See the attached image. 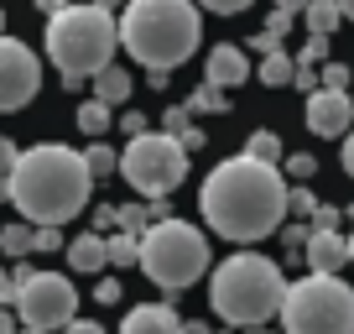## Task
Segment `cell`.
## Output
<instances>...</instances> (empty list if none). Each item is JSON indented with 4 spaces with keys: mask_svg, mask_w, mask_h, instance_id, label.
I'll return each instance as SVG.
<instances>
[{
    "mask_svg": "<svg viewBox=\"0 0 354 334\" xmlns=\"http://www.w3.org/2000/svg\"><path fill=\"white\" fill-rule=\"evenodd\" d=\"M203 220H209L214 235L234 245L266 240L287 225V183H281V167L255 162V157H230L203 178Z\"/></svg>",
    "mask_w": 354,
    "mask_h": 334,
    "instance_id": "obj_1",
    "label": "cell"
},
{
    "mask_svg": "<svg viewBox=\"0 0 354 334\" xmlns=\"http://www.w3.org/2000/svg\"><path fill=\"white\" fill-rule=\"evenodd\" d=\"M88 188H94V173H88L84 152L63 141H42V146H26L16 157V173H11V204L21 209L26 225H53L63 230L73 214L88 209Z\"/></svg>",
    "mask_w": 354,
    "mask_h": 334,
    "instance_id": "obj_2",
    "label": "cell"
},
{
    "mask_svg": "<svg viewBox=\"0 0 354 334\" xmlns=\"http://www.w3.org/2000/svg\"><path fill=\"white\" fill-rule=\"evenodd\" d=\"M203 42V11L193 0H125L120 47L151 73H172Z\"/></svg>",
    "mask_w": 354,
    "mask_h": 334,
    "instance_id": "obj_3",
    "label": "cell"
},
{
    "mask_svg": "<svg viewBox=\"0 0 354 334\" xmlns=\"http://www.w3.org/2000/svg\"><path fill=\"white\" fill-rule=\"evenodd\" d=\"M292 282L281 277V267L261 251H234L214 267L209 277V303L224 324L234 329H266V319H277L287 303Z\"/></svg>",
    "mask_w": 354,
    "mask_h": 334,
    "instance_id": "obj_4",
    "label": "cell"
},
{
    "mask_svg": "<svg viewBox=\"0 0 354 334\" xmlns=\"http://www.w3.org/2000/svg\"><path fill=\"white\" fill-rule=\"evenodd\" d=\"M47 58L53 68L78 84V78H94L115 63V47H120V21L100 6H68V11L47 16Z\"/></svg>",
    "mask_w": 354,
    "mask_h": 334,
    "instance_id": "obj_5",
    "label": "cell"
},
{
    "mask_svg": "<svg viewBox=\"0 0 354 334\" xmlns=\"http://www.w3.org/2000/svg\"><path fill=\"white\" fill-rule=\"evenodd\" d=\"M214 251L209 235L188 220H156L151 230L141 235V272L156 282L162 292H183L209 272Z\"/></svg>",
    "mask_w": 354,
    "mask_h": 334,
    "instance_id": "obj_6",
    "label": "cell"
},
{
    "mask_svg": "<svg viewBox=\"0 0 354 334\" xmlns=\"http://www.w3.org/2000/svg\"><path fill=\"white\" fill-rule=\"evenodd\" d=\"M281 329L287 334H354V288L344 277L308 272L287 288L281 303Z\"/></svg>",
    "mask_w": 354,
    "mask_h": 334,
    "instance_id": "obj_7",
    "label": "cell"
},
{
    "mask_svg": "<svg viewBox=\"0 0 354 334\" xmlns=\"http://www.w3.org/2000/svg\"><path fill=\"white\" fill-rule=\"evenodd\" d=\"M120 178L131 183L136 193H146V199H167L177 183L188 178V152L177 146V136L146 131V136H136V141H125Z\"/></svg>",
    "mask_w": 354,
    "mask_h": 334,
    "instance_id": "obj_8",
    "label": "cell"
},
{
    "mask_svg": "<svg viewBox=\"0 0 354 334\" xmlns=\"http://www.w3.org/2000/svg\"><path fill=\"white\" fill-rule=\"evenodd\" d=\"M16 319H21V329H37V334L68 329L78 319L73 282L63 272H32V282H21V292H16Z\"/></svg>",
    "mask_w": 354,
    "mask_h": 334,
    "instance_id": "obj_9",
    "label": "cell"
},
{
    "mask_svg": "<svg viewBox=\"0 0 354 334\" xmlns=\"http://www.w3.org/2000/svg\"><path fill=\"white\" fill-rule=\"evenodd\" d=\"M42 89V63L26 42L16 37H0V110H26Z\"/></svg>",
    "mask_w": 354,
    "mask_h": 334,
    "instance_id": "obj_10",
    "label": "cell"
},
{
    "mask_svg": "<svg viewBox=\"0 0 354 334\" xmlns=\"http://www.w3.org/2000/svg\"><path fill=\"white\" fill-rule=\"evenodd\" d=\"M302 121H308L313 136L333 141V136H349V121H354V105L349 94H333V89H313L308 105H302Z\"/></svg>",
    "mask_w": 354,
    "mask_h": 334,
    "instance_id": "obj_11",
    "label": "cell"
},
{
    "mask_svg": "<svg viewBox=\"0 0 354 334\" xmlns=\"http://www.w3.org/2000/svg\"><path fill=\"white\" fill-rule=\"evenodd\" d=\"M255 68H250V53H245L240 42H219V47H209V58H203V84H214V89H240L245 78H250Z\"/></svg>",
    "mask_w": 354,
    "mask_h": 334,
    "instance_id": "obj_12",
    "label": "cell"
},
{
    "mask_svg": "<svg viewBox=\"0 0 354 334\" xmlns=\"http://www.w3.org/2000/svg\"><path fill=\"white\" fill-rule=\"evenodd\" d=\"M302 261H308V272L339 277V272L349 267V235H339V230H313L308 245H302Z\"/></svg>",
    "mask_w": 354,
    "mask_h": 334,
    "instance_id": "obj_13",
    "label": "cell"
},
{
    "mask_svg": "<svg viewBox=\"0 0 354 334\" xmlns=\"http://www.w3.org/2000/svg\"><path fill=\"white\" fill-rule=\"evenodd\" d=\"M188 324L177 319V308L172 303H136L131 313H125V324H120V334H183Z\"/></svg>",
    "mask_w": 354,
    "mask_h": 334,
    "instance_id": "obj_14",
    "label": "cell"
},
{
    "mask_svg": "<svg viewBox=\"0 0 354 334\" xmlns=\"http://www.w3.org/2000/svg\"><path fill=\"white\" fill-rule=\"evenodd\" d=\"M63 256L73 272H104L110 267V245H104L100 230H88V235H73V245H63Z\"/></svg>",
    "mask_w": 354,
    "mask_h": 334,
    "instance_id": "obj_15",
    "label": "cell"
},
{
    "mask_svg": "<svg viewBox=\"0 0 354 334\" xmlns=\"http://www.w3.org/2000/svg\"><path fill=\"white\" fill-rule=\"evenodd\" d=\"M131 89H136V78L125 73V68H115V63L104 68V73H94V100H100V105H110V110L131 100Z\"/></svg>",
    "mask_w": 354,
    "mask_h": 334,
    "instance_id": "obj_16",
    "label": "cell"
},
{
    "mask_svg": "<svg viewBox=\"0 0 354 334\" xmlns=\"http://www.w3.org/2000/svg\"><path fill=\"white\" fill-rule=\"evenodd\" d=\"M255 78H261L266 89H292V78H297V58H287V53L261 58V63H255Z\"/></svg>",
    "mask_w": 354,
    "mask_h": 334,
    "instance_id": "obj_17",
    "label": "cell"
},
{
    "mask_svg": "<svg viewBox=\"0 0 354 334\" xmlns=\"http://www.w3.org/2000/svg\"><path fill=\"white\" fill-rule=\"evenodd\" d=\"M73 121H78V131H84L88 141H100V136L115 125V110H110V105H100V100H84V105H78V115H73Z\"/></svg>",
    "mask_w": 354,
    "mask_h": 334,
    "instance_id": "obj_18",
    "label": "cell"
},
{
    "mask_svg": "<svg viewBox=\"0 0 354 334\" xmlns=\"http://www.w3.org/2000/svg\"><path fill=\"white\" fill-rule=\"evenodd\" d=\"M302 21H308L313 37H333L339 21H344V11H339V0H313L308 11H302Z\"/></svg>",
    "mask_w": 354,
    "mask_h": 334,
    "instance_id": "obj_19",
    "label": "cell"
},
{
    "mask_svg": "<svg viewBox=\"0 0 354 334\" xmlns=\"http://www.w3.org/2000/svg\"><path fill=\"white\" fill-rule=\"evenodd\" d=\"M104 245H110V267H141V235H104Z\"/></svg>",
    "mask_w": 354,
    "mask_h": 334,
    "instance_id": "obj_20",
    "label": "cell"
},
{
    "mask_svg": "<svg viewBox=\"0 0 354 334\" xmlns=\"http://www.w3.org/2000/svg\"><path fill=\"white\" fill-rule=\"evenodd\" d=\"M0 251H6V256L11 261H26L32 256V225H6V230H0Z\"/></svg>",
    "mask_w": 354,
    "mask_h": 334,
    "instance_id": "obj_21",
    "label": "cell"
},
{
    "mask_svg": "<svg viewBox=\"0 0 354 334\" xmlns=\"http://www.w3.org/2000/svg\"><path fill=\"white\" fill-rule=\"evenodd\" d=\"M219 110H230V94L214 89V84H198L188 100V115H219Z\"/></svg>",
    "mask_w": 354,
    "mask_h": 334,
    "instance_id": "obj_22",
    "label": "cell"
},
{
    "mask_svg": "<svg viewBox=\"0 0 354 334\" xmlns=\"http://www.w3.org/2000/svg\"><path fill=\"white\" fill-rule=\"evenodd\" d=\"M245 157L281 167V136H277V131H255V136H250V146H245Z\"/></svg>",
    "mask_w": 354,
    "mask_h": 334,
    "instance_id": "obj_23",
    "label": "cell"
},
{
    "mask_svg": "<svg viewBox=\"0 0 354 334\" xmlns=\"http://www.w3.org/2000/svg\"><path fill=\"white\" fill-rule=\"evenodd\" d=\"M318 193H313L308 188V183H292V188H287V214H297V220H313V214H318Z\"/></svg>",
    "mask_w": 354,
    "mask_h": 334,
    "instance_id": "obj_24",
    "label": "cell"
},
{
    "mask_svg": "<svg viewBox=\"0 0 354 334\" xmlns=\"http://www.w3.org/2000/svg\"><path fill=\"white\" fill-rule=\"evenodd\" d=\"M84 162H88V173H94V178H110L115 167H120V157H115V146H104V141H94L84 152Z\"/></svg>",
    "mask_w": 354,
    "mask_h": 334,
    "instance_id": "obj_25",
    "label": "cell"
},
{
    "mask_svg": "<svg viewBox=\"0 0 354 334\" xmlns=\"http://www.w3.org/2000/svg\"><path fill=\"white\" fill-rule=\"evenodd\" d=\"M349 63H323L318 68V89H333V94H349Z\"/></svg>",
    "mask_w": 354,
    "mask_h": 334,
    "instance_id": "obj_26",
    "label": "cell"
},
{
    "mask_svg": "<svg viewBox=\"0 0 354 334\" xmlns=\"http://www.w3.org/2000/svg\"><path fill=\"white\" fill-rule=\"evenodd\" d=\"M281 173H287L292 183H308L313 173H318V157H313V152H292V157H287V167H281Z\"/></svg>",
    "mask_w": 354,
    "mask_h": 334,
    "instance_id": "obj_27",
    "label": "cell"
},
{
    "mask_svg": "<svg viewBox=\"0 0 354 334\" xmlns=\"http://www.w3.org/2000/svg\"><path fill=\"white\" fill-rule=\"evenodd\" d=\"M32 251H63V230H53V225H32Z\"/></svg>",
    "mask_w": 354,
    "mask_h": 334,
    "instance_id": "obj_28",
    "label": "cell"
},
{
    "mask_svg": "<svg viewBox=\"0 0 354 334\" xmlns=\"http://www.w3.org/2000/svg\"><path fill=\"white\" fill-rule=\"evenodd\" d=\"M323 53H328V37H308V42H302V53H297V68H318Z\"/></svg>",
    "mask_w": 354,
    "mask_h": 334,
    "instance_id": "obj_29",
    "label": "cell"
},
{
    "mask_svg": "<svg viewBox=\"0 0 354 334\" xmlns=\"http://www.w3.org/2000/svg\"><path fill=\"white\" fill-rule=\"evenodd\" d=\"M245 53H261V58H271V53H281V37H271V32L261 26V32H255L250 42H245Z\"/></svg>",
    "mask_w": 354,
    "mask_h": 334,
    "instance_id": "obj_30",
    "label": "cell"
},
{
    "mask_svg": "<svg viewBox=\"0 0 354 334\" xmlns=\"http://www.w3.org/2000/svg\"><path fill=\"white\" fill-rule=\"evenodd\" d=\"M308 235H313V230H302V225H281V245H287V256H302Z\"/></svg>",
    "mask_w": 354,
    "mask_h": 334,
    "instance_id": "obj_31",
    "label": "cell"
},
{
    "mask_svg": "<svg viewBox=\"0 0 354 334\" xmlns=\"http://www.w3.org/2000/svg\"><path fill=\"white\" fill-rule=\"evenodd\" d=\"M193 6H198V11H214V16H240L250 0H193Z\"/></svg>",
    "mask_w": 354,
    "mask_h": 334,
    "instance_id": "obj_32",
    "label": "cell"
},
{
    "mask_svg": "<svg viewBox=\"0 0 354 334\" xmlns=\"http://www.w3.org/2000/svg\"><path fill=\"white\" fill-rule=\"evenodd\" d=\"M177 146L193 157V152H203V146H209V136H203L198 125H183V131H177Z\"/></svg>",
    "mask_w": 354,
    "mask_h": 334,
    "instance_id": "obj_33",
    "label": "cell"
},
{
    "mask_svg": "<svg viewBox=\"0 0 354 334\" xmlns=\"http://www.w3.org/2000/svg\"><path fill=\"white\" fill-rule=\"evenodd\" d=\"M16 141H6V136H0V183H11V173H16Z\"/></svg>",
    "mask_w": 354,
    "mask_h": 334,
    "instance_id": "obj_34",
    "label": "cell"
},
{
    "mask_svg": "<svg viewBox=\"0 0 354 334\" xmlns=\"http://www.w3.org/2000/svg\"><path fill=\"white\" fill-rule=\"evenodd\" d=\"M339 204H318V214H313V230H339Z\"/></svg>",
    "mask_w": 354,
    "mask_h": 334,
    "instance_id": "obj_35",
    "label": "cell"
},
{
    "mask_svg": "<svg viewBox=\"0 0 354 334\" xmlns=\"http://www.w3.org/2000/svg\"><path fill=\"white\" fill-rule=\"evenodd\" d=\"M162 125H167V136H177L183 125H193V115H188V105H172V110L162 115Z\"/></svg>",
    "mask_w": 354,
    "mask_h": 334,
    "instance_id": "obj_36",
    "label": "cell"
},
{
    "mask_svg": "<svg viewBox=\"0 0 354 334\" xmlns=\"http://www.w3.org/2000/svg\"><path fill=\"white\" fill-rule=\"evenodd\" d=\"M146 125H151V121H146L141 110H125V115H120V131L131 136V141H136V136H146Z\"/></svg>",
    "mask_w": 354,
    "mask_h": 334,
    "instance_id": "obj_37",
    "label": "cell"
},
{
    "mask_svg": "<svg viewBox=\"0 0 354 334\" xmlns=\"http://www.w3.org/2000/svg\"><path fill=\"white\" fill-rule=\"evenodd\" d=\"M266 32H271V37H287L292 32V16L287 11H271V16H266Z\"/></svg>",
    "mask_w": 354,
    "mask_h": 334,
    "instance_id": "obj_38",
    "label": "cell"
},
{
    "mask_svg": "<svg viewBox=\"0 0 354 334\" xmlns=\"http://www.w3.org/2000/svg\"><path fill=\"white\" fill-rule=\"evenodd\" d=\"M94 298H100V303H110V308H115V303L125 298V288H120V282H100V288H94Z\"/></svg>",
    "mask_w": 354,
    "mask_h": 334,
    "instance_id": "obj_39",
    "label": "cell"
},
{
    "mask_svg": "<svg viewBox=\"0 0 354 334\" xmlns=\"http://www.w3.org/2000/svg\"><path fill=\"white\" fill-rule=\"evenodd\" d=\"M0 308H16V277L0 272Z\"/></svg>",
    "mask_w": 354,
    "mask_h": 334,
    "instance_id": "obj_40",
    "label": "cell"
},
{
    "mask_svg": "<svg viewBox=\"0 0 354 334\" xmlns=\"http://www.w3.org/2000/svg\"><path fill=\"white\" fill-rule=\"evenodd\" d=\"M63 334H104V324H94V319H73Z\"/></svg>",
    "mask_w": 354,
    "mask_h": 334,
    "instance_id": "obj_41",
    "label": "cell"
},
{
    "mask_svg": "<svg viewBox=\"0 0 354 334\" xmlns=\"http://www.w3.org/2000/svg\"><path fill=\"white\" fill-rule=\"evenodd\" d=\"M94 225H100V230H115V204H100V209H94Z\"/></svg>",
    "mask_w": 354,
    "mask_h": 334,
    "instance_id": "obj_42",
    "label": "cell"
},
{
    "mask_svg": "<svg viewBox=\"0 0 354 334\" xmlns=\"http://www.w3.org/2000/svg\"><path fill=\"white\" fill-rule=\"evenodd\" d=\"M0 334H21V319L11 308H0Z\"/></svg>",
    "mask_w": 354,
    "mask_h": 334,
    "instance_id": "obj_43",
    "label": "cell"
},
{
    "mask_svg": "<svg viewBox=\"0 0 354 334\" xmlns=\"http://www.w3.org/2000/svg\"><path fill=\"white\" fill-rule=\"evenodd\" d=\"M37 11H47V16H57V11H68V6H73V0H32Z\"/></svg>",
    "mask_w": 354,
    "mask_h": 334,
    "instance_id": "obj_44",
    "label": "cell"
},
{
    "mask_svg": "<svg viewBox=\"0 0 354 334\" xmlns=\"http://www.w3.org/2000/svg\"><path fill=\"white\" fill-rule=\"evenodd\" d=\"M308 6H313V0H277V11H287V16H302Z\"/></svg>",
    "mask_w": 354,
    "mask_h": 334,
    "instance_id": "obj_45",
    "label": "cell"
},
{
    "mask_svg": "<svg viewBox=\"0 0 354 334\" xmlns=\"http://www.w3.org/2000/svg\"><path fill=\"white\" fill-rule=\"evenodd\" d=\"M344 173H349V178H354V131L344 136Z\"/></svg>",
    "mask_w": 354,
    "mask_h": 334,
    "instance_id": "obj_46",
    "label": "cell"
},
{
    "mask_svg": "<svg viewBox=\"0 0 354 334\" xmlns=\"http://www.w3.org/2000/svg\"><path fill=\"white\" fill-rule=\"evenodd\" d=\"M88 6H100V11H110V16H115V11H125V0H88Z\"/></svg>",
    "mask_w": 354,
    "mask_h": 334,
    "instance_id": "obj_47",
    "label": "cell"
},
{
    "mask_svg": "<svg viewBox=\"0 0 354 334\" xmlns=\"http://www.w3.org/2000/svg\"><path fill=\"white\" fill-rule=\"evenodd\" d=\"M339 11H344V21H354V0H339Z\"/></svg>",
    "mask_w": 354,
    "mask_h": 334,
    "instance_id": "obj_48",
    "label": "cell"
},
{
    "mask_svg": "<svg viewBox=\"0 0 354 334\" xmlns=\"http://www.w3.org/2000/svg\"><path fill=\"white\" fill-rule=\"evenodd\" d=\"M183 334H214V329H209V324H188Z\"/></svg>",
    "mask_w": 354,
    "mask_h": 334,
    "instance_id": "obj_49",
    "label": "cell"
},
{
    "mask_svg": "<svg viewBox=\"0 0 354 334\" xmlns=\"http://www.w3.org/2000/svg\"><path fill=\"white\" fill-rule=\"evenodd\" d=\"M349 267H354V230H349Z\"/></svg>",
    "mask_w": 354,
    "mask_h": 334,
    "instance_id": "obj_50",
    "label": "cell"
},
{
    "mask_svg": "<svg viewBox=\"0 0 354 334\" xmlns=\"http://www.w3.org/2000/svg\"><path fill=\"white\" fill-rule=\"evenodd\" d=\"M0 37H6V11H0Z\"/></svg>",
    "mask_w": 354,
    "mask_h": 334,
    "instance_id": "obj_51",
    "label": "cell"
},
{
    "mask_svg": "<svg viewBox=\"0 0 354 334\" xmlns=\"http://www.w3.org/2000/svg\"><path fill=\"white\" fill-rule=\"evenodd\" d=\"M245 334H271V329H245Z\"/></svg>",
    "mask_w": 354,
    "mask_h": 334,
    "instance_id": "obj_52",
    "label": "cell"
},
{
    "mask_svg": "<svg viewBox=\"0 0 354 334\" xmlns=\"http://www.w3.org/2000/svg\"><path fill=\"white\" fill-rule=\"evenodd\" d=\"M21 334H37V329H21Z\"/></svg>",
    "mask_w": 354,
    "mask_h": 334,
    "instance_id": "obj_53",
    "label": "cell"
},
{
    "mask_svg": "<svg viewBox=\"0 0 354 334\" xmlns=\"http://www.w3.org/2000/svg\"><path fill=\"white\" fill-rule=\"evenodd\" d=\"M349 105H354V94H349Z\"/></svg>",
    "mask_w": 354,
    "mask_h": 334,
    "instance_id": "obj_54",
    "label": "cell"
}]
</instances>
